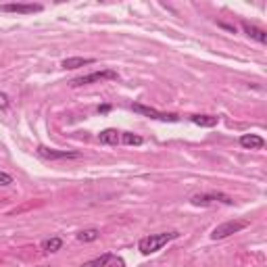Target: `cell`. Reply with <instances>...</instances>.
<instances>
[{"instance_id":"obj_1","label":"cell","mask_w":267,"mask_h":267,"mask_svg":"<svg viewBox=\"0 0 267 267\" xmlns=\"http://www.w3.org/2000/svg\"><path fill=\"white\" fill-rule=\"evenodd\" d=\"M179 238V232H161V234H150V236H144L142 240L138 242V251L142 255H152L161 251L167 242L171 240H178Z\"/></svg>"},{"instance_id":"obj_2","label":"cell","mask_w":267,"mask_h":267,"mask_svg":"<svg viewBox=\"0 0 267 267\" xmlns=\"http://www.w3.org/2000/svg\"><path fill=\"white\" fill-rule=\"evenodd\" d=\"M249 225H251V223L246 222V219H232V222H225V223H222V225H217L215 230L211 232V238H213V240H223V238H227V236L246 230Z\"/></svg>"},{"instance_id":"obj_3","label":"cell","mask_w":267,"mask_h":267,"mask_svg":"<svg viewBox=\"0 0 267 267\" xmlns=\"http://www.w3.org/2000/svg\"><path fill=\"white\" fill-rule=\"evenodd\" d=\"M117 78H119L117 71H113V69H102V71H94V73H88V75H82V78H75V80H71V86H73V88H80V86L98 84V82L117 80Z\"/></svg>"},{"instance_id":"obj_4","label":"cell","mask_w":267,"mask_h":267,"mask_svg":"<svg viewBox=\"0 0 267 267\" xmlns=\"http://www.w3.org/2000/svg\"><path fill=\"white\" fill-rule=\"evenodd\" d=\"M190 203L194 207H209V205H215V203H223V205H234V198L222 194V192H207V194H194L190 198Z\"/></svg>"},{"instance_id":"obj_5","label":"cell","mask_w":267,"mask_h":267,"mask_svg":"<svg viewBox=\"0 0 267 267\" xmlns=\"http://www.w3.org/2000/svg\"><path fill=\"white\" fill-rule=\"evenodd\" d=\"M132 109L140 113V115L144 117H150V119H159V121H169V123H176L179 121V115H176V113H163V111H157L152 107H146V104H140V102H134Z\"/></svg>"},{"instance_id":"obj_6","label":"cell","mask_w":267,"mask_h":267,"mask_svg":"<svg viewBox=\"0 0 267 267\" xmlns=\"http://www.w3.org/2000/svg\"><path fill=\"white\" fill-rule=\"evenodd\" d=\"M42 4H34V2H11V4H2L0 11L2 13H17V15H34L42 11Z\"/></svg>"},{"instance_id":"obj_7","label":"cell","mask_w":267,"mask_h":267,"mask_svg":"<svg viewBox=\"0 0 267 267\" xmlns=\"http://www.w3.org/2000/svg\"><path fill=\"white\" fill-rule=\"evenodd\" d=\"M38 155L48 159V161H61V159H78L80 152L75 150H56V148H48V146H38Z\"/></svg>"},{"instance_id":"obj_8","label":"cell","mask_w":267,"mask_h":267,"mask_svg":"<svg viewBox=\"0 0 267 267\" xmlns=\"http://www.w3.org/2000/svg\"><path fill=\"white\" fill-rule=\"evenodd\" d=\"M242 30H244L246 36L253 38V40H257L259 44H267V32L261 30V27H257V25L249 23V21H242Z\"/></svg>"},{"instance_id":"obj_9","label":"cell","mask_w":267,"mask_h":267,"mask_svg":"<svg viewBox=\"0 0 267 267\" xmlns=\"http://www.w3.org/2000/svg\"><path fill=\"white\" fill-rule=\"evenodd\" d=\"M240 146L249 150H261L265 146V140L257 134H244V136H240Z\"/></svg>"},{"instance_id":"obj_10","label":"cell","mask_w":267,"mask_h":267,"mask_svg":"<svg viewBox=\"0 0 267 267\" xmlns=\"http://www.w3.org/2000/svg\"><path fill=\"white\" fill-rule=\"evenodd\" d=\"M98 142H100V144H107V146H115V144H119V142H121V132L113 130V128L102 130L98 134Z\"/></svg>"},{"instance_id":"obj_11","label":"cell","mask_w":267,"mask_h":267,"mask_svg":"<svg viewBox=\"0 0 267 267\" xmlns=\"http://www.w3.org/2000/svg\"><path fill=\"white\" fill-rule=\"evenodd\" d=\"M96 59H90V56H71V59H65L61 63L63 69H80V67H86V65H94Z\"/></svg>"},{"instance_id":"obj_12","label":"cell","mask_w":267,"mask_h":267,"mask_svg":"<svg viewBox=\"0 0 267 267\" xmlns=\"http://www.w3.org/2000/svg\"><path fill=\"white\" fill-rule=\"evenodd\" d=\"M190 121L200 128H215L219 117H215V115H190Z\"/></svg>"},{"instance_id":"obj_13","label":"cell","mask_w":267,"mask_h":267,"mask_svg":"<svg viewBox=\"0 0 267 267\" xmlns=\"http://www.w3.org/2000/svg\"><path fill=\"white\" fill-rule=\"evenodd\" d=\"M121 142L128 146H140L142 142H144V138L138 136V134H132V132H123L121 134Z\"/></svg>"},{"instance_id":"obj_14","label":"cell","mask_w":267,"mask_h":267,"mask_svg":"<svg viewBox=\"0 0 267 267\" xmlns=\"http://www.w3.org/2000/svg\"><path fill=\"white\" fill-rule=\"evenodd\" d=\"M61 246H63L61 238H48V240L42 242V251L44 253H56V251H61Z\"/></svg>"},{"instance_id":"obj_15","label":"cell","mask_w":267,"mask_h":267,"mask_svg":"<svg viewBox=\"0 0 267 267\" xmlns=\"http://www.w3.org/2000/svg\"><path fill=\"white\" fill-rule=\"evenodd\" d=\"M98 236H100V232L96 230V227H90V230H84V232L78 234V240L80 242H94Z\"/></svg>"},{"instance_id":"obj_16","label":"cell","mask_w":267,"mask_h":267,"mask_svg":"<svg viewBox=\"0 0 267 267\" xmlns=\"http://www.w3.org/2000/svg\"><path fill=\"white\" fill-rule=\"evenodd\" d=\"M109 259H111V255H102V257H98V259H92L88 263H84L82 267H102Z\"/></svg>"},{"instance_id":"obj_17","label":"cell","mask_w":267,"mask_h":267,"mask_svg":"<svg viewBox=\"0 0 267 267\" xmlns=\"http://www.w3.org/2000/svg\"><path fill=\"white\" fill-rule=\"evenodd\" d=\"M102 267H126V261L121 259V257H115V255H111V259L104 263Z\"/></svg>"},{"instance_id":"obj_18","label":"cell","mask_w":267,"mask_h":267,"mask_svg":"<svg viewBox=\"0 0 267 267\" xmlns=\"http://www.w3.org/2000/svg\"><path fill=\"white\" fill-rule=\"evenodd\" d=\"M13 184V176L6 171H0V186H11Z\"/></svg>"},{"instance_id":"obj_19","label":"cell","mask_w":267,"mask_h":267,"mask_svg":"<svg viewBox=\"0 0 267 267\" xmlns=\"http://www.w3.org/2000/svg\"><path fill=\"white\" fill-rule=\"evenodd\" d=\"M8 107V96L4 92H0V111H4Z\"/></svg>"},{"instance_id":"obj_20","label":"cell","mask_w":267,"mask_h":267,"mask_svg":"<svg viewBox=\"0 0 267 267\" xmlns=\"http://www.w3.org/2000/svg\"><path fill=\"white\" fill-rule=\"evenodd\" d=\"M217 25H219V27H223V30H227V32H232V34H236V25H230V23H223V21H217Z\"/></svg>"},{"instance_id":"obj_21","label":"cell","mask_w":267,"mask_h":267,"mask_svg":"<svg viewBox=\"0 0 267 267\" xmlns=\"http://www.w3.org/2000/svg\"><path fill=\"white\" fill-rule=\"evenodd\" d=\"M109 111H111V104H102V107H98L100 115H104V113H109Z\"/></svg>"}]
</instances>
